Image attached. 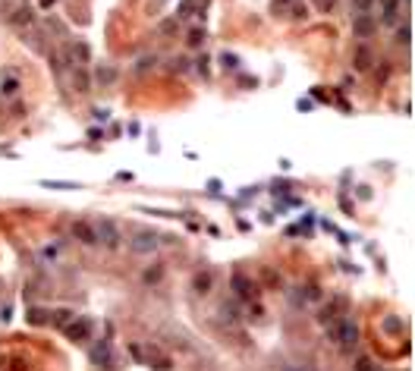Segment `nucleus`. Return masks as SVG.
Masks as SVG:
<instances>
[{"label":"nucleus","instance_id":"nucleus-11","mask_svg":"<svg viewBox=\"0 0 415 371\" xmlns=\"http://www.w3.org/2000/svg\"><path fill=\"white\" fill-rule=\"evenodd\" d=\"M73 236L79 239L82 246H98V236H95V227L88 220H73Z\"/></svg>","mask_w":415,"mask_h":371},{"label":"nucleus","instance_id":"nucleus-27","mask_svg":"<svg viewBox=\"0 0 415 371\" xmlns=\"http://www.w3.org/2000/svg\"><path fill=\"white\" fill-rule=\"evenodd\" d=\"M186 66H189V60L176 57V60H170V66H167V69H170V73H186Z\"/></svg>","mask_w":415,"mask_h":371},{"label":"nucleus","instance_id":"nucleus-2","mask_svg":"<svg viewBox=\"0 0 415 371\" xmlns=\"http://www.w3.org/2000/svg\"><path fill=\"white\" fill-rule=\"evenodd\" d=\"M230 289L236 293V299H242V302H255V299H258V286H255V280L245 277L242 270H236V274L230 277Z\"/></svg>","mask_w":415,"mask_h":371},{"label":"nucleus","instance_id":"nucleus-17","mask_svg":"<svg viewBox=\"0 0 415 371\" xmlns=\"http://www.w3.org/2000/svg\"><path fill=\"white\" fill-rule=\"evenodd\" d=\"M290 189H296L293 179H274V183H271V195H286Z\"/></svg>","mask_w":415,"mask_h":371},{"label":"nucleus","instance_id":"nucleus-18","mask_svg":"<svg viewBox=\"0 0 415 371\" xmlns=\"http://www.w3.org/2000/svg\"><path fill=\"white\" fill-rule=\"evenodd\" d=\"M95 79H98V82H101V85H110L113 79H116V69H110V66H98Z\"/></svg>","mask_w":415,"mask_h":371},{"label":"nucleus","instance_id":"nucleus-45","mask_svg":"<svg viewBox=\"0 0 415 371\" xmlns=\"http://www.w3.org/2000/svg\"><path fill=\"white\" fill-rule=\"evenodd\" d=\"M41 6L47 9V6H54V0H41Z\"/></svg>","mask_w":415,"mask_h":371},{"label":"nucleus","instance_id":"nucleus-20","mask_svg":"<svg viewBox=\"0 0 415 371\" xmlns=\"http://www.w3.org/2000/svg\"><path fill=\"white\" fill-rule=\"evenodd\" d=\"M397 44H400V47H409V44H412V28H409V25H400V28H397Z\"/></svg>","mask_w":415,"mask_h":371},{"label":"nucleus","instance_id":"nucleus-10","mask_svg":"<svg viewBox=\"0 0 415 371\" xmlns=\"http://www.w3.org/2000/svg\"><path fill=\"white\" fill-rule=\"evenodd\" d=\"M92 362L98 368H107V371L113 368V356H110V343L107 340H98V346L92 349Z\"/></svg>","mask_w":415,"mask_h":371},{"label":"nucleus","instance_id":"nucleus-5","mask_svg":"<svg viewBox=\"0 0 415 371\" xmlns=\"http://www.w3.org/2000/svg\"><path fill=\"white\" fill-rule=\"evenodd\" d=\"M343 308H346V296H333L330 302H327V305H324L321 312H318V318H314V321H318L321 327H330L337 318H343V315H340Z\"/></svg>","mask_w":415,"mask_h":371},{"label":"nucleus","instance_id":"nucleus-16","mask_svg":"<svg viewBox=\"0 0 415 371\" xmlns=\"http://www.w3.org/2000/svg\"><path fill=\"white\" fill-rule=\"evenodd\" d=\"M355 69H371V54H368V47H359V51H355Z\"/></svg>","mask_w":415,"mask_h":371},{"label":"nucleus","instance_id":"nucleus-13","mask_svg":"<svg viewBox=\"0 0 415 371\" xmlns=\"http://www.w3.org/2000/svg\"><path fill=\"white\" fill-rule=\"evenodd\" d=\"M73 88L79 95H88V88H92V79H88L85 66H73Z\"/></svg>","mask_w":415,"mask_h":371},{"label":"nucleus","instance_id":"nucleus-29","mask_svg":"<svg viewBox=\"0 0 415 371\" xmlns=\"http://www.w3.org/2000/svg\"><path fill=\"white\" fill-rule=\"evenodd\" d=\"M311 101H324V104H327V101H330L327 88H321V85H318V88H311Z\"/></svg>","mask_w":415,"mask_h":371},{"label":"nucleus","instance_id":"nucleus-40","mask_svg":"<svg viewBox=\"0 0 415 371\" xmlns=\"http://www.w3.org/2000/svg\"><path fill=\"white\" fill-rule=\"evenodd\" d=\"M9 315H13V308H9V305L0 308V321H9Z\"/></svg>","mask_w":415,"mask_h":371},{"label":"nucleus","instance_id":"nucleus-31","mask_svg":"<svg viewBox=\"0 0 415 371\" xmlns=\"http://www.w3.org/2000/svg\"><path fill=\"white\" fill-rule=\"evenodd\" d=\"M19 92V82H16V79H6V82H3V95H16Z\"/></svg>","mask_w":415,"mask_h":371},{"label":"nucleus","instance_id":"nucleus-46","mask_svg":"<svg viewBox=\"0 0 415 371\" xmlns=\"http://www.w3.org/2000/svg\"><path fill=\"white\" fill-rule=\"evenodd\" d=\"M274 3H280V6H283V3H293V0H274Z\"/></svg>","mask_w":415,"mask_h":371},{"label":"nucleus","instance_id":"nucleus-37","mask_svg":"<svg viewBox=\"0 0 415 371\" xmlns=\"http://www.w3.org/2000/svg\"><path fill=\"white\" fill-rule=\"evenodd\" d=\"M283 371H314V368L311 365H286Z\"/></svg>","mask_w":415,"mask_h":371},{"label":"nucleus","instance_id":"nucleus-43","mask_svg":"<svg viewBox=\"0 0 415 371\" xmlns=\"http://www.w3.org/2000/svg\"><path fill=\"white\" fill-rule=\"evenodd\" d=\"M107 117H110V114H107V110H95V120H98V123H104Z\"/></svg>","mask_w":415,"mask_h":371},{"label":"nucleus","instance_id":"nucleus-7","mask_svg":"<svg viewBox=\"0 0 415 371\" xmlns=\"http://www.w3.org/2000/svg\"><path fill=\"white\" fill-rule=\"evenodd\" d=\"M321 296H324V293H321V289H318V286H314V283H305V286H296V289H293V296H290V302L302 308L305 302H318V299H321Z\"/></svg>","mask_w":415,"mask_h":371},{"label":"nucleus","instance_id":"nucleus-44","mask_svg":"<svg viewBox=\"0 0 415 371\" xmlns=\"http://www.w3.org/2000/svg\"><path fill=\"white\" fill-rule=\"evenodd\" d=\"M293 16L296 19H305V6H293Z\"/></svg>","mask_w":415,"mask_h":371},{"label":"nucleus","instance_id":"nucleus-26","mask_svg":"<svg viewBox=\"0 0 415 371\" xmlns=\"http://www.w3.org/2000/svg\"><path fill=\"white\" fill-rule=\"evenodd\" d=\"M349 6L355 9V13H368V9L374 6V0H349Z\"/></svg>","mask_w":415,"mask_h":371},{"label":"nucleus","instance_id":"nucleus-12","mask_svg":"<svg viewBox=\"0 0 415 371\" xmlns=\"http://www.w3.org/2000/svg\"><path fill=\"white\" fill-rule=\"evenodd\" d=\"M381 3V19L387 25H397L400 22V0H378Z\"/></svg>","mask_w":415,"mask_h":371},{"label":"nucleus","instance_id":"nucleus-24","mask_svg":"<svg viewBox=\"0 0 415 371\" xmlns=\"http://www.w3.org/2000/svg\"><path fill=\"white\" fill-rule=\"evenodd\" d=\"M32 22V9H16L13 13V25H28Z\"/></svg>","mask_w":415,"mask_h":371},{"label":"nucleus","instance_id":"nucleus-15","mask_svg":"<svg viewBox=\"0 0 415 371\" xmlns=\"http://www.w3.org/2000/svg\"><path fill=\"white\" fill-rule=\"evenodd\" d=\"M161 277H164V264H151V267H145V274H142V280H145L148 286L161 283Z\"/></svg>","mask_w":415,"mask_h":371},{"label":"nucleus","instance_id":"nucleus-9","mask_svg":"<svg viewBox=\"0 0 415 371\" xmlns=\"http://www.w3.org/2000/svg\"><path fill=\"white\" fill-rule=\"evenodd\" d=\"M88 63H92V51H88V44L85 41H73V51H69L66 66L73 69V66H88Z\"/></svg>","mask_w":415,"mask_h":371},{"label":"nucleus","instance_id":"nucleus-4","mask_svg":"<svg viewBox=\"0 0 415 371\" xmlns=\"http://www.w3.org/2000/svg\"><path fill=\"white\" fill-rule=\"evenodd\" d=\"M63 334L73 340V343H85L88 337H92V321L88 318H73L63 324Z\"/></svg>","mask_w":415,"mask_h":371},{"label":"nucleus","instance_id":"nucleus-6","mask_svg":"<svg viewBox=\"0 0 415 371\" xmlns=\"http://www.w3.org/2000/svg\"><path fill=\"white\" fill-rule=\"evenodd\" d=\"M154 248H157V233H151V230H138V233L132 236V252L151 255Z\"/></svg>","mask_w":415,"mask_h":371},{"label":"nucleus","instance_id":"nucleus-22","mask_svg":"<svg viewBox=\"0 0 415 371\" xmlns=\"http://www.w3.org/2000/svg\"><path fill=\"white\" fill-rule=\"evenodd\" d=\"M186 44H189V47H202L205 44V32H202V28H192V32L186 35Z\"/></svg>","mask_w":415,"mask_h":371},{"label":"nucleus","instance_id":"nucleus-42","mask_svg":"<svg viewBox=\"0 0 415 371\" xmlns=\"http://www.w3.org/2000/svg\"><path fill=\"white\" fill-rule=\"evenodd\" d=\"M296 107H299V110H311V101H309V98H302V101H296Z\"/></svg>","mask_w":415,"mask_h":371},{"label":"nucleus","instance_id":"nucleus-30","mask_svg":"<svg viewBox=\"0 0 415 371\" xmlns=\"http://www.w3.org/2000/svg\"><path fill=\"white\" fill-rule=\"evenodd\" d=\"M129 356L135 359L138 365H145V353H142V346H138V343H129Z\"/></svg>","mask_w":415,"mask_h":371},{"label":"nucleus","instance_id":"nucleus-41","mask_svg":"<svg viewBox=\"0 0 415 371\" xmlns=\"http://www.w3.org/2000/svg\"><path fill=\"white\" fill-rule=\"evenodd\" d=\"M220 189V179H208V192H217Z\"/></svg>","mask_w":415,"mask_h":371},{"label":"nucleus","instance_id":"nucleus-34","mask_svg":"<svg viewBox=\"0 0 415 371\" xmlns=\"http://www.w3.org/2000/svg\"><path fill=\"white\" fill-rule=\"evenodd\" d=\"M384 327H387V330H390V334H397V330L403 327V321H397V318H390V321H387V324H384Z\"/></svg>","mask_w":415,"mask_h":371},{"label":"nucleus","instance_id":"nucleus-19","mask_svg":"<svg viewBox=\"0 0 415 371\" xmlns=\"http://www.w3.org/2000/svg\"><path fill=\"white\" fill-rule=\"evenodd\" d=\"M220 66L233 73V69H239V57H236V54H230V51H220Z\"/></svg>","mask_w":415,"mask_h":371},{"label":"nucleus","instance_id":"nucleus-28","mask_svg":"<svg viewBox=\"0 0 415 371\" xmlns=\"http://www.w3.org/2000/svg\"><path fill=\"white\" fill-rule=\"evenodd\" d=\"M337 202H340V211L352 217V211H355V205H352V198H346V195H340V198H337Z\"/></svg>","mask_w":415,"mask_h":371},{"label":"nucleus","instance_id":"nucleus-32","mask_svg":"<svg viewBox=\"0 0 415 371\" xmlns=\"http://www.w3.org/2000/svg\"><path fill=\"white\" fill-rule=\"evenodd\" d=\"M355 371H374L371 359H359V362H355Z\"/></svg>","mask_w":415,"mask_h":371},{"label":"nucleus","instance_id":"nucleus-33","mask_svg":"<svg viewBox=\"0 0 415 371\" xmlns=\"http://www.w3.org/2000/svg\"><path fill=\"white\" fill-rule=\"evenodd\" d=\"M311 3H314V6H318V9H321V13H327V9H333V0H311Z\"/></svg>","mask_w":415,"mask_h":371},{"label":"nucleus","instance_id":"nucleus-36","mask_svg":"<svg viewBox=\"0 0 415 371\" xmlns=\"http://www.w3.org/2000/svg\"><path fill=\"white\" fill-rule=\"evenodd\" d=\"M321 230H327V233H333V236H337V233H340V230H337V227H333V224H330V220H321Z\"/></svg>","mask_w":415,"mask_h":371},{"label":"nucleus","instance_id":"nucleus-39","mask_svg":"<svg viewBox=\"0 0 415 371\" xmlns=\"http://www.w3.org/2000/svg\"><path fill=\"white\" fill-rule=\"evenodd\" d=\"M359 198H365V202H368V198H371V189H368V186H359Z\"/></svg>","mask_w":415,"mask_h":371},{"label":"nucleus","instance_id":"nucleus-23","mask_svg":"<svg viewBox=\"0 0 415 371\" xmlns=\"http://www.w3.org/2000/svg\"><path fill=\"white\" fill-rule=\"evenodd\" d=\"M28 321H32V324H47V321H51V312H41V308H32V312H28Z\"/></svg>","mask_w":415,"mask_h":371},{"label":"nucleus","instance_id":"nucleus-21","mask_svg":"<svg viewBox=\"0 0 415 371\" xmlns=\"http://www.w3.org/2000/svg\"><path fill=\"white\" fill-rule=\"evenodd\" d=\"M44 189H79V183H66V179H41Z\"/></svg>","mask_w":415,"mask_h":371},{"label":"nucleus","instance_id":"nucleus-14","mask_svg":"<svg viewBox=\"0 0 415 371\" xmlns=\"http://www.w3.org/2000/svg\"><path fill=\"white\" fill-rule=\"evenodd\" d=\"M192 286H195V293H199V296H208V289H211V270H202V274H195Z\"/></svg>","mask_w":415,"mask_h":371},{"label":"nucleus","instance_id":"nucleus-35","mask_svg":"<svg viewBox=\"0 0 415 371\" xmlns=\"http://www.w3.org/2000/svg\"><path fill=\"white\" fill-rule=\"evenodd\" d=\"M151 63H154V57H145V60H138V73H145V69L151 66Z\"/></svg>","mask_w":415,"mask_h":371},{"label":"nucleus","instance_id":"nucleus-25","mask_svg":"<svg viewBox=\"0 0 415 371\" xmlns=\"http://www.w3.org/2000/svg\"><path fill=\"white\" fill-rule=\"evenodd\" d=\"M176 28H180V19H164V22H161V35H176Z\"/></svg>","mask_w":415,"mask_h":371},{"label":"nucleus","instance_id":"nucleus-8","mask_svg":"<svg viewBox=\"0 0 415 371\" xmlns=\"http://www.w3.org/2000/svg\"><path fill=\"white\" fill-rule=\"evenodd\" d=\"M374 32H378V22H374V16L359 13V16L352 19V35H355V38H371Z\"/></svg>","mask_w":415,"mask_h":371},{"label":"nucleus","instance_id":"nucleus-3","mask_svg":"<svg viewBox=\"0 0 415 371\" xmlns=\"http://www.w3.org/2000/svg\"><path fill=\"white\" fill-rule=\"evenodd\" d=\"M95 236H98V243L107 246V248H116L120 246V230H116V224L110 217H101L95 224Z\"/></svg>","mask_w":415,"mask_h":371},{"label":"nucleus","instance_id":"nucleus-1","mask_svg":"<svg viewBox=\"0 0 415 371\" xmlns=\"http://www.w3.org/2000/svg\"><path fill=\"white\" fill-rule=\"evenodd\" d=\"M330 337H333V343H337L343 353H352V349L359 346V324H355L349 315H343V318H337L330 324Z\"/></svg>","mask_w":415,"mask_h":371},{"label":"nucleus","instance_id":"nucleus-38","mask_svg":"<svg viewBox=\"0 0 415 371\" xmlns=\"http://www.w3.org/2000/svg\"><path fill=\"white\" fill-rule=\"evenodd\" d=\"M101 135H104L101 129H88V138H92V142H101Z\"/></svg>","mask_w":415,"mask_h":371}]
</instances>
